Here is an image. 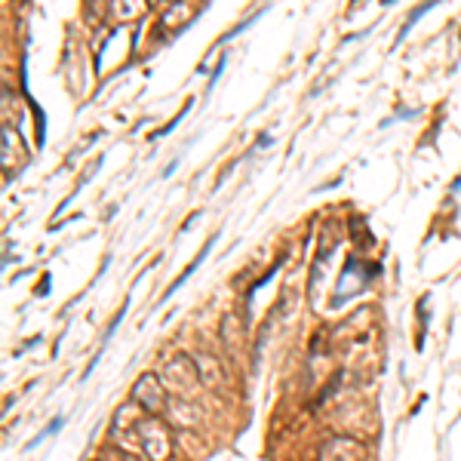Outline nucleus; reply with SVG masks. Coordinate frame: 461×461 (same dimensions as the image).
<instances>
[{
	"mask_svg": "<svg viewBox=\"0 0 461 461\" xmlns=\"http://www.w3.org/2000/svg\"><path fill=\"white\" fill-rule=\"evenodd\" d=\"M212 243H216V237H209V243H206V246H203V249H200V255H197V258H194V261H191V264H188V268H185V271H182V277H179V280H172V283H169V289H166V292H163V295H166V298H169V295H172V292H175V289H179V286H182V283H185V280H188V277H191V274H194V271H197V264H200V261H203V258H206V255H209V249H212Z\"/></svg>",
	"mask_w": 461,
	"mask_h": 461,
	"instance_id": "nucleus-1",
	"label": "nucleus"
}]
</instances>
